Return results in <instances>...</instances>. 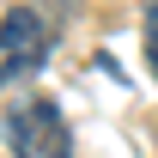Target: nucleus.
I'll list each match as a JSON object with an SVG mask.
<instances>
[{
	"label": "nucleus",
	"instance_id": "3",
	"mask_svg": "<svg viewBox=\"0 0 158 158\" xmlns=\"http://www.w3.org/2000/svg\"><path fill=\"white\" fill-rule=\"evenodd\" d=\"M140 49H146V67L158 73V0L146 6V37H140Z\"/></svg>",
	"mask_w": 158,
	"mask_h": 158
},
{
	"label": "nucleus",
	"instance_id": "2",
	"mask_svg": "<svg viewBox=\"0 0 158 158\" xmlns=\"http://www.w3.org/2000/svg\"><path fill=\"white\" fill-rule=\"evenodd\" d=\"M49 61V19L37 6H12L0 19V85H19Z\"/></svg>",
	"mask_w": 158,
	"mask_h": 158
},
{
	"label": "nucleus",
	"instance_id": "1",
	"mask_svg": "<svg viewBox=\"0 0 158 158\" xmlns=\"http://www.w3.org/2000/svg\"><path fill=\"white\" fill-rule=\"evenodd\" d=\"M6 146H12V158H73V128H67V116H61L55 98H19L12 110H6Z\"/></svg>",
	"mask_w": 158,
	"mask_h": 158
}]
</instances>
